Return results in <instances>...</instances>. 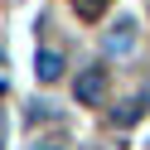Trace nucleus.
Wrapping results in <instances>:
<instances>
[{
    "instance_id": "1",
    "label": "nucleus",
    "mask_w": 150,
    "mask_h": 150,
    "mask_svg": "<svg viewBox=\"0 0 150 150\" xmlns=\"http://www.w3.org/2000/svg\"><path fill=\"white\" fill-rule=\"evenodd\" d=\"M102 87H107V82H102V73H97V68L78 78V97H82V102H97V97H102Z\"/></svg>"
},
{
    "instance_id": "2",
    "label": "nucleus",
    "mask_w": 150,
    "mask_h": 150,
    "mask_svg": "<svg viewBox=\"0 0 150 150\" xmlns=\"http://www.w3.org/2000/svg\"><path fill=\"white\" fill-rule=\"evenodd\" d=\"M131 29H136V24H131V20H121L116 29L107 34V49H111V53H126V49H131Z\"/></svg>"
},
{
    "instance_id": "3",
    "label": "nucleus",
    "mask_w": 150,
    "mask_h": 150,
    "mask_svg": "<svg viewBox=\"0 0 150 150\" xmlns=\"http://www.w3.org/2000/svg\"><path fill=\"white\" fill-rule=\"evenodd\" d=\"M58 73H63V58H58V53H39V78H44V82H53Z\"/></svg>"
},
{
    "instance_id": "4",
    "label": "nucleus",
    "mask_w": 150,
    "mask_h": 150,
    "mask_svg": "<svg viewBox=\"0 0 150 150\" xmlns=\"http://www.w3.org/2000/svg\"><path fill=\"white\" fill-rule=\"evenodd\" d=\"M78 5H82V15H92V10L102 5V0H78Z\"/></svg>"
}]
</instances>
